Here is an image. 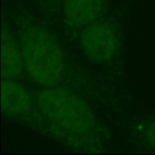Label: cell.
<instances>
[{
	"instance_id": "6da1fadb",
	"label": "cell",
	"mask_w": 155,
	"mask_h": 155,
	"mask_svg": "<svg viewBox=\"0 0 155 155\" xmlns=\"http://www.w3.org/2000/svg\"><path fill=\"white\" fill-rule=\"evenodd\" d=\"M2 2V13L21 45L25 83L38 88L75 91L94 103L114 126L124 109L89 74L58 28L27 0Z\"/></svg>"
},
{
	"instance_id": "7a4b0ae2",
	"label": "cell",
	"mask_w": 155,
	"mask_h": 155,
	"mask_svg": "<svg viewBox=\"0 0 155 155\" xmlns=\"http://www.w3.org/2000/svg\"><path fill=\"white\" fill-rule=\"evenodd\" d=\"M134 2L119 0L103 18L67 42L89 74L124 112L138 104L129 82L126 54Z\"/></svg>"
},
{
	"instance_id": "3957f363",
	"label": "cell",
	"mask_w": 155,
	"mask_h": 155,
	"mask_svg": "<svg viewBox=\"0 0 155 155\" xmlns=\"http://www.w3.org/2000/svg\"><path fill=\"white\" fill-rule=\"evenodd\" d=\"M29 86L53 127L55 143L79 153L122 151L113 123L86 97L67 88Z\"/></svg>"
},
{
	"instance_id": "277c9868",
	"label": "cell",
	"mask_w": 155,
	"mask_h": 155,
	"mask_svg": "<svg viewBox=\"0 0 155 155\" xmlns=\"http://www.w3.org/2000/svg\"><path fill=\"white\" fill-rule=\"evenodd\" d=\"M1 114L5 121L24 126L54 143L53 127L25 82L2 79Z\"/></svg>"
},
{
	"instance_id": "5b68a950",
	"label": "cell",
	"mask_w": 155,
	"mask_h": 155,
	"mask_svg": "<svg viewBox=\"0 0 155 155\" xmlns=\"http://www.w3.org/2000/svg\"><path fill=\"white\" fill-rule=\"evenodd\" d=\"M114 128L122 152L155 154V109L138 103L119 117Z\"/></svg>"
},
{
	"instance_id": "8992f818",
	"label": "cell",
	"mask_w": 155,
	"mask_h": 155,
	"mask_svg": "<svg viewBox=\"0 0 155 155\" xmlns=\"http://www.w3.org/2000/svg\"><path fill=\"white\" fill-rule=\"evenodd\" d=\"M119 0H63L55 26L69 42L109 13Z\"/></svg>"
},
{
	"instance_id": "52a82bcc",
	"label": "cell",
	"mask_w": 155,
	"mask_h": 155,
	"mask_svg": "<svg viewBox=\"0 0 155 155\" xmlns=\"http://www.w3.org/2000/svg\"><path fill=\"white\" fill-rule=\"evenodd\" d=\"M1 77L26 82L21 45L11 23L4 13L1 18Z\"/></svg>"
},
{
	"instance_id": "ba28073f",
	"label": "cell",
	"mask_w": 155,
	"mask_h": 155,
	"mask_svg": "<svg viewBox=\"0 0 155 155\" xmlns=\"http://www.w3.org/2000/svg\"><path fill=\"white\" fill-rule=\"evenodd\" d=\"M54 25L57 21L63 0H27Z\"/></svg>"
}]
</instances>
